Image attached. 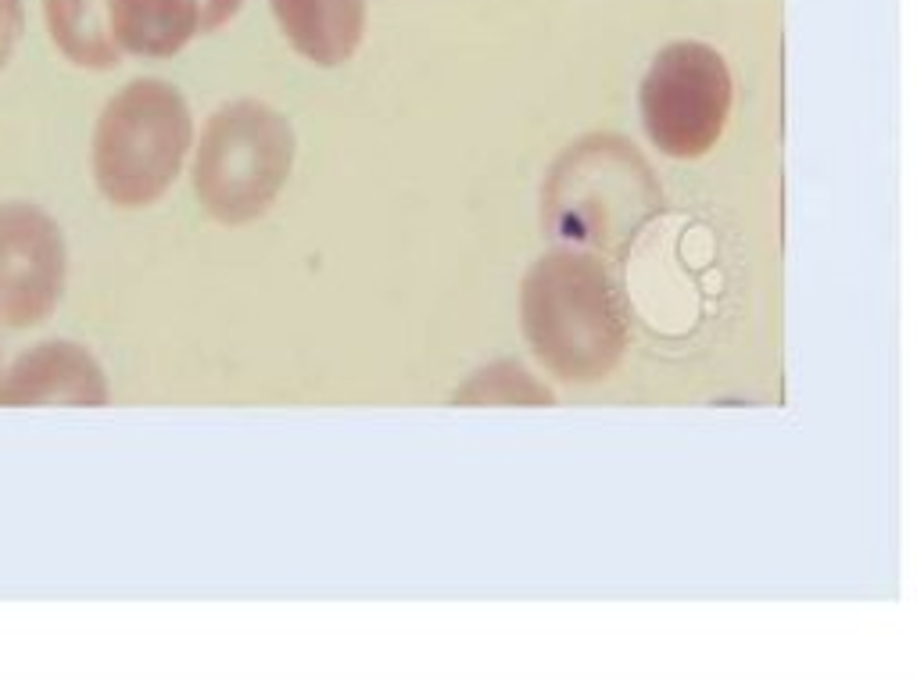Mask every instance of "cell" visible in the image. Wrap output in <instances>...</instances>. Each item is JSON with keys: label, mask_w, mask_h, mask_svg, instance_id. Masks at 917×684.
<instances>
[{"label": "cell", "mask_w": 917, "mask_h": 684, "mask_svg": "<svg viewBox=\"0 0 917 684\" xmlns=\"http://www.w3.org/2000/svg\"><path fill=\"white\" fill-rule=\"evenodd\" d=\"M523 334L549 373L592 384L627 348L624 301L606 262L588 251H549L523 280Z\"/></svg>", "instance_id": "obj_1"}, {"label": "cell", "mask_w": 917, "mask_h": 684, "mask_svg": "<svg viewBox=\"0 0 917 684\" xmlns=\"http://www.w3.org/2000/svg\"><path fill=\"white\" fill-rule=\"evenodd\" d=\"M198 122L180 86L140 76L119 86L90 129V180L112 208L158 205L187 176Z\"/></svg>", "instance_id": "obj_2"}, {"label": "cell", "mask_w": 917, "mask_h": 684, "mask_svg": "<svg viewBox=\"0 0 917 684\" xmlns=\"http://www.w3.org/2000/svg\"><path fill=\"white\" fill-rule=\"evenodd\" d=\"M298 158L291 119L266 101L237 97L219 104L194 137L187 162L190 194L219 226L258 223L280 201Z\"/></svg>", "instance_id": "obj_3"}, {"label": "cell", "mask_w": 917, "mask_h": 684, "mask_svg": "<svg viewBox=\"0 0 917 684\" xmlns=\"http://www.w3.org/2000/svg\"><path fill=\"white\" fill-rule=\"evenodd\" d=\"M660 208V187L645 158L617 137L574 144L545 183V226L552 237L592 248H624Z\"/></svg>", "instance_id": "obj_4"}, {"label": "cell", "mask_w": 917, "mask_h": 684, "mask_svg": "<svg viewBox=\"0 0 917 684\" xmlns=\"http://www.w3.org/2000/svg\"><path fill=\"white\" fill-rule=\"evenodd\" d=\"M638 104L645 133L663 154L699 158L724 133L731 112V72L706 43H670L642 79Z\"/></svg>", "instance_id": "obj_5"}, {"label": "cell", "mask_w": 917, "mask_h": 684, "mask_svg": "<svg viewBox=\"0 0 917 684\" xmlns=\"http://www.w3.org/2000/svg\"><path fill=\"white\" fill-rule=\"evenodd\" d=\"M69 283L65 230L36 201H0V326L33 330L58 312Z\"/></svg>", "instance_id": "obj_6"}, {"label": "cell", "mask_w": 917, "mask_h": 684, "mask_svg": "<svg viewBox=\"0 0 917 684\" xmlns=\"http://www.w3.org/2000/svg\"><path fill=\"white\" fill-rule=\"evenodd\" d=\"M112 402L108 373L90 348L76 341H40L22 351L0 373V405L4 409H101Z\"/></svg>", "instance_id": "obj_7"}, {"label": "cell", "mask_w": 917, "mask_h": 684, "mask_svg": "<svg viewBox=\"0 0 917 684\" xmlns=\"http://www.w3.org/2000/svg\"><path fill=\"white\" fill-rule=\"evenodd\" d=\"M291 51L319 69H337L366 36V0H269Z\"/></svg>", "instance_id": "obj_8"}, {"label": "cell", "mask_w": 917, "mask_h": 684, "mask_svg": "<svg viewBox=\"0 0 917 684\" xmlns=\"http://www.w3.org/2000/svg\"><path fill=\"white\" fill-rule=\"evenodd\" d=\"M122 58L165 61L201 36V0H104Z\"/></svg>", "instance_id": "obj_9"}, {"label": "cell", "mask_w": 917, "mask_h": 684, "mask_svg": "<svg viewBox=\"0 0 917 684\" xmlns=\"http://www.w3.org/2000/svg\"><path fill=\"white\" fill-rule=\"evenodd\" d=\"M40 11L54 51L69 65L86 72H112L122 61L108 33L104 0H40Z\"/></svg>", "instance_id": "obj_10"}, {"label": "cell", "mask_w": 917, "mask_h": 684, "mask_svg": "<svg viewBox=\"0 0 917 684\" xmlns=\"http://www.w3.org/2000/svg\"><path fill=\"white\" fill-rule=\"evenodd\" d=\"M26 0H0V72L15 58L18 43L26 36Z\"/></svg>", "instance_id": "obj_11"}, {"label": "cell", "mask_w": 917, "mask_h": 684, "mask_svg": "<svg viewBox=\"0 0 917 684\" xmlns=\"http://www.w3.org/2000/svg\"><path fill=\"white\" fill-rule=\"evenodd\" d=\"M244 0H201V33H215L240 15Z\"/></svg>", "instance_id": "obj_12"}, {"label": "cell", "mask_w": 917, "mask_h": 684, "mask_svg": "<svg viewBox=\"0 0 917 684\" xmlns=\"http://www.w3.org/2000/svg\"><path fill=\"white\" fill-rule=\"evenodd\" d=\"M0 373H4V351H0Z\"/></svg>", "instance_id": "obj_13"}]
</instances>
